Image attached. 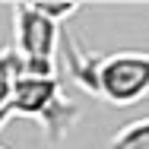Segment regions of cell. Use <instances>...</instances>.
<instances>
[{
	"label": "cell",
	"mask_w": 149,
	"mask_h": 149,
	"mask_svg": "<svg viewBox=\"0 0 149 149\" xmlns=\"http://www.w3.org/2000/svg\"><path fill=\"white\" fill-rule=\"evenodd\" d=\"M60 45H63V51H67V70H70V76L83 86V89L89 92V95H95L98 92V79H95V63L98 60L92 57V54H86L76 41H73V35L70 32L60 29Z\"/></svg>",
	"instance_id": "4"
},
{
	"label": "cell",
	"mask_w": 149,
	"mask_h": 149,
	"mask_svg": "<svg viewBox=\"0 0 149 149\" xmlns=\"http://www.w3.org/2000/svg\"><path fill=\"white\" fill-rule=\"evenodd\" d=\"M13 118H35L41 120L45 133L51 143H57L60 136L76 124L79 118V108L67 98L60 76H29V73H19L13 92L6 98V105L0 108V130L3 124Z\"/></svg>",
	"instance_id": "1"
},
{
	"label": "cell",
	"mask_w": 149,
	"mask_h": 149,
	"mask_svg": "<svg viewBox=\"0 0 149 149\" xmlns=\"http://www.w3.org/2000/svg\"><path fill=\"white\" fill-rule=\"evenodd\" d=\"M35 6L41 10V16H48V19H51L54 26H60V29L67 26V19H70V16H76V13H79V6H76V3H35Z\"/></svg>",
	"instance_id": "7"
},
{
	"label": "cell",
	"mask_w": 149,
	"mask_h": 149,
	"mask_svg": "<svg viewBox=\"0 0 149 149\" xmlns=\"http://www.w3.org/2000/svg\"><path fill=\"white\" fill-rule=\"evenodd\" d=\"M13 54L19 57L22 73L29 76H57V48H60V26H54L35 3L13 6Z\"/></svg>",
	"instance_id": "2"
},
{
	"label": "cell",
	"mask_w": 149,
	"mask_h": 149,
	"mask_svg": "<svg viewBox=\"0 0 149 149\" xmlns=\"http://www.w3.org/2000/svg\"><path fill=\"white\" fill-rule=\"evenodd\" d=\"M19 73H22L19 57L13 54V48H3V51H0V108L6 105V98H10L13 83H16V76H19Z\"/></svg>",
	"instance_id": "6"
},
{
	"label": "cell",
	"mask_w": 149,
	"mask_h": 149,
	"mask_svg": "<svg viewBox=\"0 0 149 149\" xmlns=\"http://www.w3.org/2000/svg\"><path fill=\"white\" fill-rule=\"evenodd\" d=\"M108 149H149V118H140L133 124H127L111 140Z\"/></svg>",
	"instance_id": "5"
},
{
	"label": "cell",
	"mask_w": 149,
	"mask_h": 149,
	"mask_svg": "<svg viewBox=\"0 0 149 149\" xmlns=\"http://www.w3.org/2000/svg\"><path fill=\"white\" fill-rule=\"evenodd\" d=\"M0 149H6V146H0Z\"/></svg>",
	"instance_id": "8"
},
{
	"label": "cell",
	"mask_w": 149,
	"mask_h": 149,
	"mask_svg": "<svg viewBox=\"0 0 149 149\" xmlns=\"http://www.w3.org/2000/svg\"><path fill=\"white\" fill-rule=\"evenodd\" d=\"M95 79H98L95 95L118 108H130L149 98V51H118L98 57Z\"/></svg>",
	"instance_id": "3"
}]
</instances>
